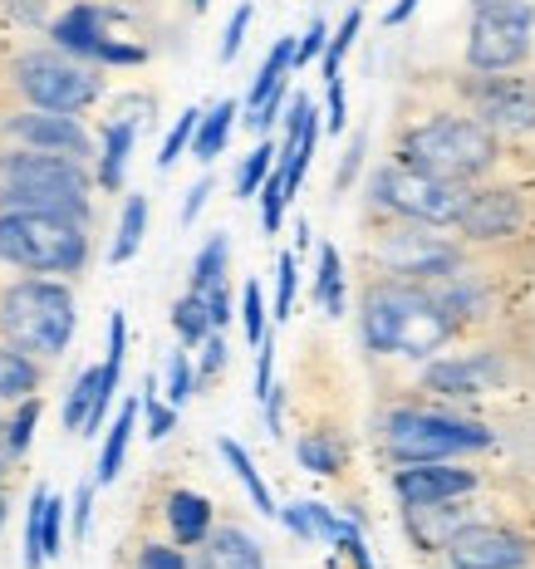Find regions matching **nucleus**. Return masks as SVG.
Wrapping results in <instances>:
<instances>
[{
    "mask_svg": "<svg viewBox=\"0 0 535 569\" xmlns=\"http://www.w3.org/2000/svg\"><path fill=\"white\" fill-rule=\"evenodd\" d=\"M359 26H364V10L354 6L349 16L339 20V30L325 40V54H319V74H325V79H335L339 69H344V54H349V50H354V40H359Z\"/></svg>",
    "mask_w": 535,
    "mask_h": 569,
    "instance_id": "34",
    "label": "nucleus"
},
{
    "mask_svg": "<svg viewBox=\"0 0 535 569\" xmlns=\"http://www.w3.org/2000/svg\"><path fill=\"white\" fill-rule=\"evenodd\" d=\"M6 516H10V501H6V491H0V530H6Z\"/></svg>",
    "mask_w": 535,
    "mask_h": 569,
    "instance_id": "60",
    "label": "nucleus"
},
{
    "mask_svg": "<svg viewBox=\"0 0 535 569\" xmlns=\"http://www.w3.org/2000/svg\"><path fill=\"white\" fill-rule=\"evenodd\" d=\"M40 388V359L0 343V402H20Z\"/></svg>",
    "mask_w": 535,
    "mask_h": 569,
    "instance_id": "30",
    "label": "nucleus"
},
{
    "mask_svg": "<svg viewBox=\"0 0 535 569\" xmlns=\"http://www.w3.org/2000/svg\"><path fill=\"white\" fill-rule=\"evenodd\" d=\"M472 187L452 182V177L418 172L408 162H384L368 182V201L378 217H398V221H427V227H457V211L467 201Z\"/></svg>",
    "mask_w": 535,
    "mask_h": 569,
    "instance_id": "9",
    "label": "nucleus"
},
{
    "mask_svg": "<svg viewBox=\"0 0 535 569\" xmlns=\"http://www.w3.org/2000/svg\"><path fill=\"white\" fill-rule=\"evenodd\" d=\"M368 266L378 280H403V284H433L437 276L462 266V246L443 236V227L427 221H398L384 217V227L368 241Z\"/></svg>",
    "mask_w": 535,
    "mask_h": 569,
    "instance_id": "7",
    "label": "nucleus"
},
{
    "mask_svg": "<svg viewBox=\"0 0 535 569\" xmlns=\"http://www.w3.org/2000/svg\"><path fill=\"white\" fill-rule=\"evenodd\" d=\"M285 402H290V388H285V383H270V393L260 398V408H266V432L270 437L285 432Z\"/></svg>",
    "mask_w": 535,
    "mask_h": 569,
    "instance_id": "53",
    "label": "nucleus"
},
{
    "mask_svg": "<svg viewBox=\"0 0 535 569\" xmlns=\"http://www.w3.org/2000/svg\"><path fill=\"white\" fill-rule=\"evenodd\" d=\"M201 349V363H192L197 369V388H207L211 378H221V369H226V359H231V349H226V339H221V329H211L207 339L197 343Z\"/></svg>",
    "mask_w": 535,
    "mask_h": 569,
    "instance_id": "44",
    "label": "nucleus"
},
{
    "mask_svg": "<svg viewBox=\"0 0 535 569\" xmlns=\"http://www.w3.org/2000/svg\"><path fill=\"white\" fill-rule=\"evenodd\" d=\"M276 516L285 520V530H290V536L325 540V545H335L339 536H349V530L359 526L354 516H339L335 506H325V501H290V506H280Z\"/></svg>",
    "mask_w": 535,
    "mask_h": 569,
    "instance_id": "21",
    "label": "nucleus"
},
{
    "mask_svg": "<svg viewBox=\"0 0 535 569\" xmlns=\"http://www.w3.org/2000/svg\"><path fill=\"white\" fill-rule=\"evenodd\" d=\"M256 201H260V231H266V236H280V221H285V207H290V192H285V177H280L276 168H270V177L260 182Z\"/></svg>",
    "mask_w": 535,
    "mask_h": 569,
    "instance_id": "38",
    "label": "nucleus"
},
{
    "mask_svg": "<svg viewBox=\"0 0 535 569\" xmlns=\"http://www.w3.org/2000/svg\"><path fill=\"white\" fill-rule=\"evenodd\" d=\"M378 447L394 467L408 461H462L496 447V432L477 418H462L452 408H423V402H398L378 418Z\"/></svg>",
    "mask_w": 535,
    "mask_h": 569,
    "instance_id": "2",
    "label": "nucleus"
},
{
    "mask_svg": "<svg viewBox=\"0 0 535 569\" xmlns=\"http://www.w3.org/2000/svg\"><path fill=\"white\" fill-rule=\"evenodd\" d=\"M472 520H482V516H477V506H467V496H462V501H437V506H413V511H403L413 550H423V555H443V545L457 536L462 526H472Z\"/></svg>",
    "mask_w": 535,
    "mask_h": 569,
    "instance_id": "18",
    "label": "nucleus"
},
{
    "mask_svg": "<svg viewBox=\"0 0 535 569\" xmlns=\"http://www.w3.org/2000/svg\"><path fill=\"white\" fill-rule=\"evenodd\" d=\"M93 177L85 162L55 152H0V211H55V217L89 221Z\"/></svg>",
    "mask_w": 535,
    "mask_h": 569,
    "instance_id": "5",
    "label": "nucleus"
},
{
    "mask_svg": "<svg viewBox=\"0 0 535 569\" xmlns=\"http://www.w3.org/2000/svg\"><path fill=\"white\" fill-rule=\"evenodd\" d=\"M44 496H50V486H34L30 511H26V569H44V550H40V511H44Z\"/></svg>",
    "mask_w": 535,
    "mask_h": 569,
    "instance_id": "46",
    "label": "nucleus"
},
{
    "mask_svg": "<svg viewBox=\"0 0 535 569\" xmlns=\"http://www.w3.org/2000/svg\"><path fill=\"white\" fill-rule=\"evenodd\" d=\"M344 123H349V99H344V74H335L325 79V128L344 133Z\"/></svg>",
    "mask_w": 535,
    "mask_h": 569,
    "instance_id": "47",
    "label": "nucleus"
},
{
    "mask_svg": "<svg viewBox=\"0 0 535 569\" xmlns=\"http://www.w3.org/2000/svg\"><path fill=\"white\" fill-rule=\"evenodd\" d=\"M226 260H231V241H226V231H217V236H211V241L197 251V260H192V290H197V295H207L211 284L226 280Z\"/></svg>",
    "mask_w": 535,
    "mask_h": 569,
    "instance_id": "33",
    "label": "nucleus"
},
{
    "mask_svg": "<svg viewBox=\"0 0 535 569\" xmlns=\"http://www.w3.org/2000/svg\"><path fill=\"white\" fill-rule=\"evenodd\" d=\"M388 486H394L403 511H413V506H437V501L477 496L482 491V471L462 467V461H408V467H394Z\"/></svg>",
    "mask_w": 535,
    "mask_h": 569,
    "instance_id": "15",
    "label": "nucleus"
},
{
    "mask_svg": "<svg viewBox=\"0 0 535 569\" xmlns=\"http://www.w3.org/2000/svg\"><path fill=\"white\" fill-rule=\"evenodd\" d=\"M10 84L30 103V109L44 113H85L103 99V74L99 64H85V59L50 50H26L10 64Z\"/></svg>",
    "mask_w": 535,
    "mask_h": 569,
    "instance_id": "8",
    "label": "nucleus"
},
{
    "mask_svg": "<svg viewBox=\"0 0 535 569\" xmlns=\"http://www.w3.org/2000/svg\"><path fill=\"white\" fill-rule=\"evenodd\" d=\"M531 54H535V16L472 10V26H467V69L472 74H516Z\"/></svg>",
    "mask_w": 535,
    "mask_h": 569,
    "instance_id": "11",
    "label": "nucleus"
},
{
    "mask_svg": "<svg viewBox=\"0 0 535 569\" xmlns=\"http://www.w3.org/2000/svg\"><path fill=\"white\" fill-rule=\"evenodd\" d=\"M0 266L26 276H79L89 266V221L55 211H0Z\"/></svg>",
    "mask_w": 535,
    "mask_h": 569,
    "instance_id": "6",
    "label": "nucleus"
},
{
    "mask_svg": "<svg viewBox=\"0 0 535 569\" xmlns=\"http://www.w3.org/2000/svg\"><path fill=\"white\" fill-rule=\"evenodd\" d=\"M295 461H300L305 471H315V477H344V471H349V447H344V437L329 432V427H310V432H300V442H295Z\"/></svg>",
    "mask_w": 535,
    "mask_h": 569,
    "instance_id": "23",
    "label": "nucleus"
},
{
    "mask_svg": "<svg viewBox=\"0 0 535 569\" xmlns=\"http://www.w3.org/2000/svg\"><path fill=\"white\" fill-rule=\"evenodd\" d=\"M236 113H241V103H236V99H221V103H211V109H201L197 133H192V158L201 162V168H207V162H217L226 152L231 128H236Z\"/></svg>",
    "mask_w": 535,
    "mask_h": 569,
    "instance_id": "25",
    "label": "nucleus"
},
{
    "mask_svg": "<svg viewBox=\"0 0 535 569\" xmlns=\"http://www.w3.org/2000/svg\"><path fill=\"white\" fill-rule=\"evenodd\" d=\"M364 148H368V138L354 133V138H349V152H344V168H339V177H335V192H349V182H354V177H359V168H364Z\"/></svg>",
    "mask_w": 535,
    "mask_h": 569,
    "instance_id": "55",
    "label": "nucleus"
},
{
    "mask_svg": "<svg viewBox=\"0 0 535 569\" xmlns=\"http://www.w3.org/2000/svg\"><path fill=\"white\" fill-rule=\"evenodd\" d=\"M241 329H246V343H251V349L270 335V310H266V290H260V280L241 284Z\"/></svg>",
    "mask_w": 535,
    "mask_h": 569,
    "instance_id": "37",
    "label": "nucleus"
},
{
    "mask_svg": "<svg viewBox=\"0 0 535 569\" xmlns=\"http://www.w3.org/2000/svg\"><path fill=\"white\" fill-rule=\"evenodd\" d=\"M40 408H44V402L30 393V398H20V402H16V412H10L6 422H0V427H6V447H10V457H26V452H30V442H34V422H40Z\"/></svg>",
    "mask_w": 535,
    "mask_h": 569,
    "instance_id": "35",
    "label": "nucleus"
},
{
    "mask_svg": "<svg viewBox=\"0 0 535 569\" xmlns=\"http://www.w3.org/2000/svg\"><path fill=\"white\" fill-rule=\"evenodd\" d=\"M10 461H16V457H10V447H6V427H0V477L10 471Z\"/></svg>",
    "mask_w": 535,
    "mask_h": 569,
    "instance_id": "59",
    "label": "nucleus"
},
{
    "mask_svg": "<svg viewBox=\"0 0 535 569\" xmlns=\"http://www.w3.org/2000/svg\"><path fill=\"white\" fill-rule=\"evenodd\" d=\"M359 339L374 359L427 363L457 339V325L437 310L423 284L368 280L359 295Z\"/></svg>",
    "mask_w": 535,
    "mask_h": 569,
    "instance_id": "1",
    "label": "nucleus"
},
{
    "mask_svg": "<svg viewBox=\"0 0 535 569\" xmlns=\"http://www.w3.org/2000/svg\"><path fill=\"white\" fill-rule=\"evenodd\" d=\"M472 10H511V16H535V0H472Z\"/></svg>",
    "mask_w": 535,
    "mask_h": 569,
    "instance_id": "57",
    "label": "nucleus"
},
{
    "mask_svg": "<svg viewBox=\"0 0 535 569\" xmlns=\"http://www.w3.org/2000/svg\"><path fill=\"white\" fill-rule=\"evenodd\" d=\"M418 6H423V0H394V6L384 10V26H388V30H394V26H403V20H408L413 10H418Z\"/></svg>",
    "mask_w": 535,
    "mask_h": 569,
    "instance_id": "58",
    "label": "nucleus"
},
{
    "mask_svg": "<svg viewBox=\"0 0 535 569\" xmlns=\"http://www.w3.org/2000/svg\"><path fill=\"white\" fill-rule=\"evenodd\" d=\"M172 329H177V343H182V349H197V343L211 335V319H207V300H201L197 290H187L182 300L172 305Z\"/></svg>",
    "mask_w": 535,
    "mask_h": 569,
    "instance_id": "31",
    "label": "nucleus"
},
{
    "mask_svg": "<svg viewBox=\"0 0 535 569\" xmlns=\"http://www.w3.org/2000/svg\"><path fill=\"white\" fill-rule=\"evenodd\" d=\"M295 290H300V256L295 251H280L276 256V305H270V319L285 325L295 315Z\"/></svg>",
    "mask_w": 535,
    "mask_h": 569,
    "instance_id": "36",
    "label": "nucleus"
},
{
    "mask_svg": "<svg viewBox=\"0 0 535 569\" xmlns=\"http://www.w3.org/2000/svg\"><path fill=\"white\" fill-rule=\"evenodd\" d=\"M472 118L496 138L535 133V79L531 74H472L467 79Z\"/></svg>",
    "mask_w": 535,
    "mask_h": 569,
    "instance_id": "12",
    "label": "nucleus"
},
{
    "mask_svg": "<svg viewBox=\"0 0 535 569\" xmlns=\"http://www.w3.org/2000/svg\"><path fill=\"white\" fill-rule=\"evenodd\" d=\"M187 6H192V10H201V6H207V0H187Z\"/></svg>",
    "mask_w": 535,
    "mask_h": 569,
    "instance_id": "61",
    "label": "nucleus"
},
{
    "mask_svg": "<svg viewBox=\"0 0 535 569\" xmlns=\"http://www.w3.org/2000/svg\"><path fill=\"white\" fill-rule=\"evenodd\" d=\"M123 359H128V319H123V310H113L109 315V353H103V363H118V369H123Z\"/></svg>",
    "mask_w": 535,
    "mask_h": 569,
    "instance_id": "56",
    "label": "nucleus"
},
{
    "mask_svg": "<svg viewBox=\"0 0 535 569\" xmlns=\"http://www.w3.org/2000/svg\"><path fill=\"white\" fill-rule=\"evenodd\" d=\"M142 412H148V437L152 442H162V437H172V427H177V408L172 402H158V378H148L142 383Z\"/></svg>",
    "mask_w": 535,
    "mask_h": 569,
    "instance_id": "42",
    "label": "nucleus"
},
{
    "mask_svg": "<svg viewBox=\"0 0 535 569\" xmlns=\"http://www.w3.org/2000/svg\"><path fill=\"white\" fill-rule=\"evenodd\" d=\"M133 569H192V560H187V550L182 545H172V540H148L138 550V565Z\"/></svg>",
    "mask_w": 535,
    "mask_h": 569,
    "instance_id": "45",
    "label": "nucleus"
},
{
    "mask_svg": "<svg viewBox=\"0 0 535 569\" xmlns=\"http://www.w3.org/2000/svg\"><path fill=\"white\" fill-rule=\"evenodd\" d=\"M93 491H99L93 481H79L75 506H69V526H75V536H79V540H85V536H89V526H93Z\"/></svg>",
    "mask_w": 535,
    "mask_h": 569,
    "instance_id": "51",
    "label": "nucleus"
},
{
    "mask_svg": "<svg viewBox=\"0 0 535 569\" xmlns=\"http://www.w3.org/2000/svg\"><path fill=\"white\" fill-rule=\"evenodd\" d=\"M192 569H266V545L241 526H211V536L197 545Z\"/></svg>",
    "mask_w": 535,
    "mask_h": 569,
    "instance_id": "19",
    "label": "nucleus"
},
{
    "mask_svg": "<svg viewBox=\"0 0 535 569\" xmlns=\"http://www.w3.org/2000/svg\"><path fill=\"white\" fill-rule=\"evenodd\" d=\"M335 555L349 569H374V555H368V545H364V526H354L349 536H339L335 540Z\"/></svg>",
    "mask_w": 535,
    "mask_h": 569,
    "instance_id": "49",
    "label": "nucleus"
},
{
    "mask_svg": "<svg viewBox=\"0 0 535 569\" xmlns=\"http://www.w3.org/2000/svg\"><path fill=\"white\" fill-rule=\"evenodd\" d=\"M325 40H329V26L325 20H310V30L300 34V40H295V69H305V64H315L319 54H325Z\"/></svg>",
    "mask_w": 535,
    "mask_h": 569,
    "instance_id": "48",
    "label": "nucleus"
},
{
    "mask_svg": "<svg viewBox=\"0 0 535 569\" xmlns=\"http://www.w3.org/2000/svg\"><path fill=\"white\" fill-rule=\"evenodd\" d=\"M201 300H207V319H211V329H226L236 319V305H231V284H211L207 295H201Z\"/></svg>",
    "mask_w": 535,
    "mask_h": 569,
    "instance_id": "50",
    "label": "nucleus"
},
{
    "mask_svg": "<svg viewBox=\"0 0 535 569\" xmlns=\"http://www.w3.org/2000/svg\"><path fill=\"white\" fill-rule=\"evenodd\" d=\"M142 231H148V197L133 192L118 211V231H113V246H109V266H128L142 246Z\"/></svg>",
    "mask_w": 535,
    "mask_h": 569,
    "instance_id": "29",
    "label": "nucleus"
},
{
    "mask_svg": "<svg viewBox=\"0 0 535 569\" xmlns=\"http://www.w3.org/2000/svg\"><path fill=\"white\" fill-rule=\"evenodd\" d=\"M290 69H295V34H280V40L270 44L266 64L256 69L251 89H246V113H251L260 99H270V93H276L280 84H290Z\"/></svg>",
    "mask_w": 535,
    "mask_h": 569,
    "instance_id": "27",
    "label": "nucleus"
},
{
    "mask_svg": "<svg viewBox=\"0 0 535 569\" xmlns=\"http://www.w3.org/2000/svg\"><path fill=\"white\" fill-rule=\"evenodd\" d=\"M217 192V182H211V177H197L192 187H187V201H182V211H177V221H182V227H192V221L201 217V207H207V197Z\"/></svg>",
    "mask_w": 535,
    "mask_h": 569,
    "instance_id": "54",
    "label": "nucleus"
},
{
    "mask_svg": "<svg viewBox=\"0 0 535 569\" xmlns=\"http://www.w3.org/2000/svg\"><path fill=\"white\" fill-rule=\"evenodd\" d=\"M0 128H6V138H16L20 148H30V152H55V158H75V162H85L93 152L85 123H79L75 113L26 109V113L0 118Z\"/></svg>",
    "mask_w": 535,
    "mask_h": 569,
    "instance_id": "17",
    "label": "nucleus"
},
{
    "mask_svg": "<svg viewBox=\"0 0 535 569\" xmlns=\"http://www.w3.org/2000/svg\"><path fill=\"white\" fill-rule=\"evenodd\" d=\"M217 452L226 457V467H231V471H236V481H241V486H246V496H251V506H256V511H260V516H276V511H280V506H276V496H270V486H266V477H260V471H256V461H251V452H246V447H241V442H236V437H221V442H217Z\"/></svg>",
    "mask_w": 535,
    "mask_h": 569,
    "instance_id": "28",
    "label": "nucleus"
},
{
    "mask_svg": "<svg viewBox=\"0 0 535 569\" xmlns=\"http://www.w3.org/2000/svg\"><path fill=\"white\" fill-rule=\"evenodd\" d=\"M270 168H276V142H270V138H260L256 148L241 158V168H236V182H231V187H236V197H241V201H251V197L260 192V182H266V177H270Z\"/></svg>",
    "mask_w": 535,
    "mask_h": 569,
    "instance_id": "32",
    "label": "nucleus"
},
{
    "mask_svg": "<svg viewBox=\"0 0 535 569\" xmlns=\"http://www.w3.org/2000/svg\"><path fill=\"white\" fill-rule=\"evenodd\" d=\"M197 118L201 109H182L177 113V123L168 128V138H162V148H158V172H168L177 158H182L187 148H192V133H197Z\"/></svg>",
    "mask_w": 535,
    "mask_h": 569,
    "instance_id": "39",
    "label": "nucleus"
},
{
    "mask_svg": "<svg viewBox=\"0 0 535 569\" xmlns=\"http://www.w3.org/2000/svg\"><path fill=\"white\" fill-rule=\"evenodd\" d=\"M511 383V363L502 349H472V353H437L423 363V388L443 402H482Z\"/></svg>",
    "mask_w": 535,
    "mask_h": 569,
    "instance_id": "13",
    "label": "nucleus"
},
{
    "mask_svg": "<svg viewBox=\"0 0 535 569\" xmlns=\"http://www.w3.org/2000/svg\"><path fill=\"white\" fill-rule=\"evenodd\" d=\"M123 20L118 6H103V0H75L59 20H50V44L69 59H85V64H113V69H133L148 59V50L133 40H113L109 26Z\"/></svg>",
    "mask_w": 535,
    "mask_h": 569,
    "instance_id": "10",
    "label": "nucleus"
},
{
    "mask_svg": "<svg viewBox=\"0 0 535 569\" xmlns=\"http://www.w3.org/2000/svg\"><path fill=\"white\" fill-rule=\"evenodd\" d=\"M251 20H256V6H251V0H241V6L231 10V20H226L221 50H217V59H221V64H231V59L241 54V44H246V30H251Z\"/></svg>",
    "mask_w": 535,
    "mask_h": 569,
    "instance_id": "43",
    "label": "nucleus"
},
{
    "mask_svg": "<svg viewBox=\"0 0 535 569\" xmlns=\"http://www.w3.org/2000/svg\"><path fill=\"white\" fill-rule=\"evenodd\" d=\"M133 142H138V128L123 123V118H109L103 123V142H99V172L93 182L103 192H123V177H128V158H133Z\"/></svg>",
    "mask_w": 535,
    "mask_h": 569,
    "instance_id": "22",
    "label": "nucleus"
},
{
    "mask_svg": "<svg viewBox=\"0 0 535 569\" xmlns=\"http://www.w3.org/2000/svg\"><path fill=\"white\" fill-rule=\"evenodd\" d=\"M138 412H142V402L128 398L123 408H118V418L109 422V437H103V447H99V467H93V486H113L118 481L123 457H128V442H133V432H138Z\"/></svg>",
    "mask_w": 535,
    "mask_h": 569,
    "instance_id": "24",
    "label": "nucleus"
},
{
    "mask_svg": "<svg viewBox=\"0 0 535 569\" xmlns=\"http://www.w3.org/2000/svg\"><path fill=\"white\" fill-rule=\"evenodd\" d=\"M162 520H168V530H172V545L197 550V545L211 536V526H217V511H211V501L201 491L177 486V491H168V501H162Z\"/></svg>",
    "mask_w": 535,
    "mask_h": 569,
    "instance_id": "20",
    "label": "nucleus"
},
{
    "mask_svg": "<svg viewBox=\"0 0 535 569\" xmlns=\"http://www.w3.org/2000/svg\"><path fill=\"white\" fill-rule=\"evenodd\" d=\"M526 197L516 187H472L467 201L457 211V231L467 236L472 246H496V241H511L526 227Z\"/></svg>",
    "mask_w": 535,
    "mask_h": 569,
    "instance_id": "16",
    "label": "nucleus"
},
{
    "mask_svg": "<svg viewBox=\"0 0 535 569\" xmlns=\"http://www.w3.org/2000/svg\"><path fill=\"white\" fill-rule=\"evenodd\" d=\"M65 511L69 506L59 501L55 491L44 496V511H40V550H44V560H59V550H65Z\"/></svg>",
    "mask_w": 535,
    "mask_h": 569,
    "instance_id": "41",
    "label": "nucleus"
},
{
    "mask_svg": "<svg viewBox=\"0 0 535 569\" xmlns=\"http://www.w3.org/2000/svg\"><path fill=\"white\" fill-rule=\"evenodd\" d=\"M270 383H276V339H260L256 343V402L270 393Z\"/></svg>",
    "mask_w": 535,
    "mask_h": 569,
    "instance_id": "52",
    "label": "nucleus"
},
{
    "mask_svg": "<svg viewBox=\"0 0 535 569\" xmlns=\"http://www.w3.org/2000/svg\"><path fill=\"white\" fill-rule=\"evenodd\" d=\"M344 300H349V280H344V256L339 246H319V266H315V305L329 319L344 315Z\"/></svg>",
    "mask_w": 535,
    "mask_h": 569,
    "instance_id": "26",
    "label": "nucleus"
},
{
    "mask_svg": "<svg viewBox=\"0 0 535 569\" xmlns=\"http://www.w3.org/2000/svg\"><path fill=\"white\" fill-rule=\"evenodd\" d=\"M79 325L75 310V290L65 280L50 276H30V280H10L0 290V339L10 349L30 353V359L50 363L69 349Z\"/></svg>",
    "mask_w": 535,
    "mask_h": 569,
    "instance_id": "4",
    "label": "nucleus"
},
{
    "mask_svg": "<svg viewBox=\"0 0 535 569\" xmlns=\"http://www.w3.org/2000/svg\"><path fill=\"white\" fill-rule=\"evenodd\" d=\"M197 393V369H192V353L187 349H172L168 353V388H162V398L172 402V408H182L187 398Z\"/></svg>",
    "mask_w": 535,
    "mask_h": 569,
    "instance_id": "40",
    "label": "nucleus"
},
{
    "mask_svg": "<svg viewBox=\"0 0 535 569\" xmlns=\"http://www.w3.org/2000/svg\"><path fill=\"white\" fill-rule=\"evenodd\" d=\"M394 162H408L418 172L433 177H452V182H477L502 162V138L486 133L477 118H462V113H433L423 123L403 128Z\"/></svg>",
    "mask_w": 535,
    "mask_h": 569,
    "instance_id": "3",
    "label": "nucleus"
},
{
    "mask_svg": "<svg viewBox=\"0 0 535 569\" xmlns=\"http://www.w3.org/2000/svg\"><path fill=\"white\" fill-rule=\"evenodd\" d=\"M447 569H531L535 565V540L502 520H472L443 545Z\"/></svg>",
    "mask_w": 535,
    "mask_h": 569,
    "instance_id": "14",
    "label": "nucleus"
}]
</instances>
